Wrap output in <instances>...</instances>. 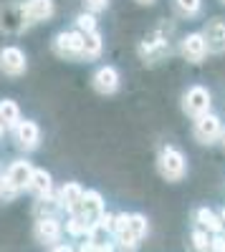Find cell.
<instances>
[{
  "label": "cell",
  "mask_w": 225,
  "mask_h": 252,
  "mask_svg": "<svg viewBox=\"0 0 225 252\" xmlns=\"http://www.w3.org/2000/svg\"><path fill=\"white\" fill-rule=\"evenodd\" d=\"M157 172L170 184L182 182L188 177V157H185V152L175 144H165L157 154Z\"/></svg>",
  "instance_id": "1"
},
{
  "label": "cell",
  "mask_w": 225,
  "mask_h": 252,
  "mask_svg": "<svg viewBox=\"0 0 225 252\" xmlns=\"http://www.w3.org/2000/svg\"><path fill=\"white\" fill-rule=\"evenodd\" d=\"M180 106H182V114L188 119H200L213 111V91L208 86H200V83H192L182 91V98H180Z\"/></svg>",
  "instance_id": "2"
},
{
  "label": "cell",
  "mask_w": 225,
  "mask_h": 252,
  "mask_svg": "<svg viewBox=\"0 0 225 252\" xmlns=\"http://www.w3.org/2000/svg\"><path fill=\"white\" fill-rule=\"evenodd\" d=\"M170 53H172V40L162 28L150 31L139 43V58L145 61L147 66H154V63L170 58Z\"/></svg>",
  "instance_id": "3"
},
{
  "label": "cell",
  "mask_w": 225,
  "mask_h": 252,
  "mask_svg": "<svg viewBox=\"0 0 225 252\" xmlns=\"http://www.w3.org/2000/svg\"><path fill=\"white\" fill-rule=\"evenodd\" d=\"M31 174H33V164L26 161V159H15V161L8 166L5 177H3V194H5L8 199H13L18 192L28 189Z\"/></svg>",
  "instance_id": "4"
},
{
  "label": "cell",
  "mask_w": 225,
  "mask_h": 252,
  "mask_svg": "<svg viewBox=\"0 0 225 252\" xmlns=\"http://www.w3.org/2000/svg\"><path fill=\"white\" fill-rule=\"evenodd\" d=\"M53 53L66 61H84V33L61 31L53 38Z\"/></svg>",
  "instance_id": "5"
},
{
  "label": "cell",
  "mask_w": 225,
  "mask_h": 252,
  "mask_svg": "<svg viewBox=\"0 0 225 252\" xmlns=\"http://www.w3.org/2000/svg\"><path fill=\"white\" fill-rule=\"evenodd\" d=\"M223 136V119L218 114H205V116H200L192 121V139L202 146H213L218 144Z\"/></svg>",
  "instance_id": "6"
},
{
  "label": "cell",
  "mask_w": 225,
  "mask_h": 252,
  "mask_svg": "<svg viewBox=\"0 0 225 252\" xmlns=\"http://www.w3.org/2000/svg\"><path fill=\"white\" fill-rule=\"evenodd\" d=\"M202 40H205L208 56H223L225 53V18L215 15L202 26Z\"/></svg>",
  "instance_id": "7"
},
{
  "label": "cell",
  "mask_w": 225,
  "mask_h": 252,
  "mask_svg": "<svg viewBox=\"0 0 225 252\" xmlns=\"http://www.w3.org/2000/svg\"><path fill=\"white\" fill-rule=\"evenodd\" d=\"M104 212H107V207H104V197H101V192H96V189H84L81 204H78V209L74 215H78L89 227H94Z\"/></svg>",
  "instance_id": "8"
},
{
  "label": "cell",
  "mask_w": 225,
  "mask_h": 252,
  "mask_svg": "<svg viewBox=\"0 0 225 252\" xmlns=\"http://www.w3.org/2000/svg\"><path fill=\"white\" fill-rule=\"evenodd\" d=\"M91 86H94V91L101 94V96L116 94L119 86H121V76H119L116 66H109V63H107V66H99V68L91 73Z\"/></svg>",
  "instance_id": "9"
},
{
  "label": "cell",
  "mask_w": 225,
  "mask_h": 252,
  "mask_svg": "<svg viewBox=\"0 0 225 252\" xmlns=\"http://www.w3.org/2000/svg\"><path fill=\"white\" fill-rule=\"evenodd\" d=\"M28 68V58L18 46L0 48V71L5 76H23Z\"/></svg>",
  "instance_id": "10"
},
{
  "label": "cell",
  "mask_w": 225,
  "mask_h": 252,
  "mask_svg": "<svg viewBox=\"0 0 225 252\" xmlns=\"http://www.w3.org/2000/svg\"><path fill=\"white\" fill-rule=\"evenodd\" d=\"M180 56L188 63H195V66L208 58V48H205V40H202L200 31H192L180 40Z\"/></svg>",
  "instance_id": "11"
},
{
  "label": "cell",
  "mask_w": 225,
  "mask_h": 252,
  "mask_svg": "<svg viewBox=\"0 0 225 252\" xmlns=\"http://www.w3.org/2000/svg\"><path fill=\"white\" fill-rule=\"evenodd\" d=\"M33 235L40 245H53L56 247V242L64 235V224H61L58 217H38L36 227H33Z\"/></svg>",
  "instance_id": "12"
},
{
  "label": "cell",
  "mask_w": 225,
  "mask_h": 252,
  "mask_svg": "<svg viewBox=\"0 0 225 252\" xmlns=\"http://www.w3.org/2000/svg\"><path fill=\"white\" fill-rule=\"evenodd\" d=\"M28 28L26 15H23V5L20 3H10L0 8V31L3 33H23Z\"/></svg>",
  "instance_id": "13"
},
{
  "label": "cell",
  "mask_w": 225,
  "mask_h": 252,
  "mask_svg": "<svg viewBox=\"0 0 225 252\" xmlns=\"http://www.w3.org/2000/svg\"><path fill=\"white\" fill-rule=\"evenodd\" d=\"M15 141H18V146L20 149H26V152H33V149H38V144H40V126L36 124V121H31V119H20V124L15 126Z\"/></svg>",
  "instance_id": "14"
},
{
  "label": "cell",
  "mask_w": 225,
  "mask_h": 252,
  "mask_svg": "<svg viewBox=\"0 0 225 252\" xmlns=\"http://www.w3.org/2000/svg\"><path fill=\"white\" fill-rule=\"evenodd\" d=\"M20 5H23V15H26L28 26L43 23V20H48L56 13L53 0H26V3H20Z\"/></svg>",
  "instance_id": "15"
},
{
  "label": "cell",
  "mask_w": 225,
  "mask_h": 252,
  "mask_svg": "<svg viewBox=\"0 0 225 252\" xmlns=\"http://www.w3.org/2000/svg\"><path fill=\"white\" fill-rule=\"evenodd\" d=\"M192 222H195L197 229H202V232H208V235H223L225 232V227L220 222V215L210 207H197L192 212Z\"/></svg>",
  "instance_id": "16"
},
{
  "label": "cell",
  "mask_w": 225,
  "mask_h": 252,
  "mask_svg": "<svg viewBox=\"0 0 225 252\" xmlns=\"http://www.w3.org/2000/svg\"><path fill=\"white\" fill-rule=\"evenodd\" d=\"M81 197H84V187L78 182H66L61 187V194H58V207L66 209V212H76L78 204H81Z\"/></svg>",
  "instance_id": "17"
},
{
  "label": "cell",
  "mask_w": 225,
  "mask_h": 252,
  "mask_svg": "<svg viewBox=\"0 0 225 252\" xmlns=\"http://www.w3.org/2000/svg\"><path fill=\"white\" fill-rule=\"evenodd\" d=\"M51 189H53V177L46 169H36L33 166V174H31V182H28V192H33L38 199H46V197H51Z\"/></svg>",
  "instance_id": "18"
},
{
  "label": "cell",
  "mask_w": 225,
  "mask_h": 252,
  "mask_svg": "<svg viewBox=\"0 0 225 252\" xmlns=\"http://www.w3.org/2000/svg\"><path fill=\"white\" fill-rule=\"evenodd\" d=\"M0 121L5 129H15L20 124V109L13 98H0Z\"/></svg>",
  "instance_id": "19"
},
{
  "label": "cell",
  "mask_w": 225,
  "mask_h": 252,
  "mask_svg": "<svg viewBox=\"0 0 225 252\" xmlns=\"http://www.w3.org/2000/svg\"><path fill=\"white\" fill-rule=\"evenodd\" d=\"M104 51V38L99 31L94 33H84V61H96Z\"/></svg>",
  "instance_id": "20"
},
{
  "label": "cell",
  "mask_w": 225,
  "mask_h": 252,
  "mask_svg": "<svg viewBox=\"0 0 225 252\" xmlns=\"http://www.w3.org/2000/svg\"><path fill=\"white\" fill-rule=\"evenodd\" d=\"M172 8L180 18L192 20L202 13V0H172Z\"/></svg>",
  "instance_id": "21"
},
{
  "label": "cell",
  "mask_w": 225,
  "mask_h": 252,
  "mask_svg": "<svg viewBox=\"0 0 225 252\" xmlns=\"http://www.w3.org/2000/svg\"><path fill=\"white\" fill-rule=\"evenodd\" d=\"M190 252H213V235L202 232V229H192L190 232V242H188Z\"/></svg>",
  "instance_id": "22"
},
{
  "label": "cell",
  "mask_w": 225,
  "mask_h": 252,
  "mask_svg": "<svg viewBox=\"0 0 225 252\" xmlns=\"http://www.w3.org/2000/svg\"><path fill=\"white\" fill-rule=\"evenodd\" d=\"M74 23H76L74 31H78V33H94V31H99V28H96V15H91V13H86V10L78 13Z\"/></svg>",
  "instance_id": "23"
},
{
  "label": "cell",
  "mask_w": 225,
  "mask_h": 252,
  "mask_svg": "<svg viewBox=\"0 0 225 252\" xmlns=\"http://www.w3.org/2000/svg\"><path fill=\"white\" fill-rule=\"evenodd\" d=\"M89 229H91V227H89L84 220H81L78 215H71V220L66 222V232H69L71 237H86Z\"/></svg>",
  "instance_id": "24"
},
{
  "label": "cell",
  "mask_w": 225,
  "mask_h": 252,
  "mask_svg": "<svg viewBox=\"0 0 225 252\" xmlns=\"http://www.w3.org/2000/svg\"><path fill=\"white\" fill-rule=\"evenodd\" d=\"M84 8H86V13L96 15V13H101V10L109 8V0H84Z\"/></svg>",
  "instance_id": "25"
},
{
  "label": "cell",
  "mask_w": 225,
  "mask_h": 252,
  "mask_svg": "<svg viewBox=\"0 0 225 252\" xmlns=\"http://www.w3.org/2000/svg\"><path fill=\"white\" fill-rule=\"evenodd\" d=\"M213 252H225V232L213 235Z\"/></svg>",
  "instance_id": "26"
},
{
  "label": "cell",
  "mask_w": 225,
  "mask_h": 252,
  "mask_svg": "<svg viewBox=\"0 0 225 252\" xmlns=\"http://www.w3.org/2000/svg\"><path fill=\"white\" fill-rule=\"evenodd\" d=\"M51 252H74V247L71 245H56Z\"/></svg>",
  "instance_id": "27"
},
{
  "label": "cell",
  "mask_w": 225,
  "mask_h": 252,
  "mask_svg": "<svg viewBox=\"0 0 225 252\" xmlns=\"http://www.w3.org/2000/svg\"><path fill=\"white\" fill-rule=\"evenodd\" d=\"M134 3H137V5H154L157 0H134Z\"/></svg>",
  "instance_id": "28"
},
{
  "label": "cell",
  "mask_w": 225,
  "mask_h": 252,
  "mask_svg": "<svg viewBox=\"0 0 225 252\" xmlns=\"http://www.w3.org/2000/svg\"><path fill=\"white\" fill-rule=\"evenodd\" d=\"M218 215H220V222H223V227H225V207L220 209V212H218Z\"/></svg>",
  "instance_id": "29"
},
{
  "label": "cell",
  "mask_w": 225,
  "mask_h": 252,
  "mask_svg": "<svg viewBox=\"0 0 225 252\" xmlns=\"http://www.w3.org/2000/svg\"><path fill=\"white\" fill-rule=\"evenodd\" d=\"M220 144H223V149H225V129H223V136H220Z\"/></svg>",
  "instance_id": "30"
},
{
  "label": "cell",
  "mask_w": 225,
  "mask_h": 252,
  "mask_svg": "<svg viewBox=\"0 0 225 252\" xmlns=\"http://www.w3.org/2000/svg\"><path fill=\"white\" fill-rule=\"evenodd\" d=\"M0 197H3V174H0Z\"/></svg>",
  "instance_id": "31"
},
{
  "label": "cell",
  "mask_w": 225,
  "mask_h": 252,
  "mask_svg": "<svg viewBox=\"0 0 225 252\" xmlns=\"http://www.w3.org/2000/svg\"><path fill=\"white\" fill-rule=\"evenodd\" d=\"M3 131H5V126H3V121H0V136H3Z\"/></svg>",
  "instance_id": "32"
},
{
  "label": "cell",
  "mask_w": 225,
  "mask_h": 252,
  "mask_svg": "<svg viewBox=\"0 0 225 252\" xmlns=\"http://www.w3.org/2000/svg\"><path fill=\"white\" fill-rule=\"evenodd\" d=\"M220 3H223V5H225V0H220Z\"/></svg>",
  "instance_id": "33"
}]
</instances>
